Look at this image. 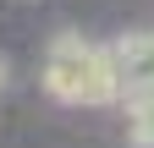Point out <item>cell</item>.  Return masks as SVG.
<instances>
[{"instance_id":"277c9868","label":"cell","mask_w":154,"mask_h":148,"mask_svg":"<svg viewBox=\"0 0 154 148\" xmlns=\"http://www.w3.org/2000/svg\"><path fill=\"white\" fill-rule=\"evenodd\" d=\"M22 6H28V0H22Z\"/></svg>"},{"instance_id":"6da1fadb","label":"cell","mask_w":154,"mask_h":148,"mask_svg":"<svg viewBox=\"0 0 154 148\" xmlns=\"http://www.w3.org/2000/svg\"><path fill=\"white\" fill-rule=\"evenodd\" d=\"M44 93L55 104H83V110L116 104L121 99V71H116L110 44H94L83 33L61 28L44 49Z\"/></svg>"},{"instance_id":"7a4b0ae2","label":"cell","mask_w":154,"mask_h":148,"mask_svg":"<svg viewBox=\"0 0 154 148\" xmlns=\"http://www.w3.org/2000/svg\"><path fill=\"white\" fill-rule=\"evenodd\" d=\"M127 104V148H154V93H121Z\"/></svg>"},{"instance_id":"3957f363","label":"cell","mask_w":154,"mask_h":148,"mask_svg":"<svg viewBox=\"0 0 154 148\" xmlns=\"http://www.w3.org/2000/svg\"><path fill=\"white\" fill-rule=\"evenodd\" d=\"M127 93H154V77H149V82H143V88H127ZM116 104H121V99H116Z\"/></svg>"}]
</instances>
